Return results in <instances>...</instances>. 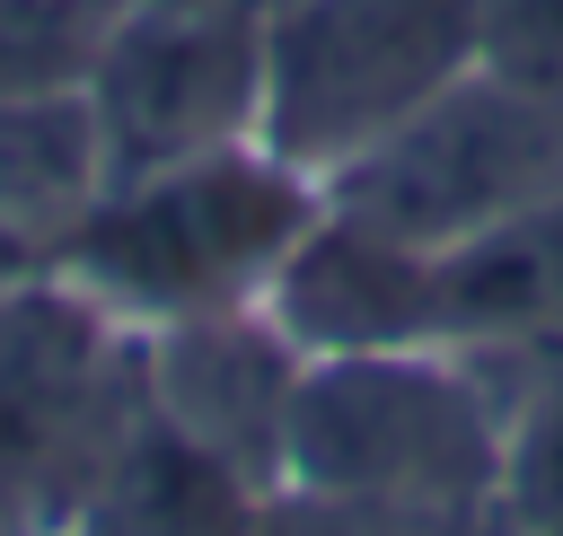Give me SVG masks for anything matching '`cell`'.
<instances>
[{"label":"cell","instance_id":"obj_19","mask_svg":"<svg viewBox=\"0 0 563 536\" xmlns=\"http://www.w3.org/2000/svg\"><path fill=\"white\" fill-rule=\"evenodd\" d=\"M0 536H9V527H0Z\"/></svg>","mask_w":563,"mask_h":536},{"label":"cell","instance_id":"obj_15","mask_svg":"<svg viewBox=\"0 0 563 536\" xmlns=\"http://www.w3.org/2000/svg\"><path fill=\"white\" fill-rule=\"evenodd\" d=\"M475 70L563 105V0H475Z\"/></svg>","mask_w":563,"mask_h":536},{"label":"cell","instance_id":"obj_18","mask_svg":"<svg viewBox=\"0 0 563 536\" xmlns=\"http://www.w3.org/2000/svg\"><path fill=\"white\" fill-rule=\"evenodd\" d=\"M246 9H273V0H246Z\"/></svg>","mask_w":563,"mask_h":536},{"label":"cell","instance_id":"obj_6","mask_svg":"<svg viewBox=\"0 0 563 536\" xmlns=\"http://www.w3.org/2000/svg\"><path fill=\"white\" fill-rule=\"evenodd\" d=\"M88 105L123 176L185 167L238 141H264V9L246 0H123Z\"/></svg>","mask_w":563,"mask_h":536},{"label":"cell","instance_id":"obj_9","mask_svg":"<svg viewBox=\"0 0 563 536\" xmlns=\"http://www.w3.org/2000/svg\"><path fill=\"white\" fill-rule=\"evenodd\" d=\"M440 343L466 360H563V193L440 246Z\"/></svg>","mask_w":563,"mask_h":536},{"label":"cell","instance_id":"obj_5","mask_svg":"<svg viewBox=\"0 0 563 536\" xmlns=\"http://www.w3.org/2000/svg\"><path fill=\"white\" fill-rule=\"evenodd\" d=\"M563 193V105L528 97L493 70L449 79L413 123L325 176V202L405 237V246H466L537 202Z\"/></svg>","mask_w":563,"mask_h":536},{"label":"cell","instance_id":"obj_4","mask_svg":"<svg viewBox=\"0 0 563 536\" xmlns=\"http://www.w3.org/2000/svg\"><path fill=\"white\" fill-rule=\"evenodd\" d=\"M475 70V0H273L264 149L317 185Z\"/></svg>","mask_w":563,"mask_h":536},{"label":"cell","instance_id":"obj_16","mask_svg":"<svg viewBox=\"0 0 563 536\" xmlns=\"http://www.w3.org/2000/svg\"><path fill=\"white\" fill-rule=\"evenodd\" d=\"M26 272H44V264H35V255H26V246L0 228V290H9V281H26Z\"/></svg>","mask_w":563,"mask_h":536},{"label":"cell","instance_id":"obj_8","mask_svg":"<svg viewBox=\"0 0 563 536\" xmlns=\"http://www.w3.org/2000/svg\"><path fill=\"white\" fill-rule=\"evenodd\" d=\"M264 308L290 325L299 351H405L440 343V255L405 246L352 211H317L290 264L273 272Z\"/></svg>","mask_w":563,"mask_h":536},{"label":"cell","instance_id":"obj_14","mask_svg":"<svg viewBox=\"0 0 563 536\" xmlns=\"http://www.w3.org/2000/svg\"><path fill=\"white\" fill-rule=\"evenodd\" d=\"M501 518L528 536H563V360L537 369V387L510 404L501 448Z\"/></svg>","mask_w":563,"mask_h":536},{"label":"cell","instance_id":"obj_17","mask_svg":"<svg viewBox=\"0 0 563 536\" xmlns=\"http://www.w3.org/2000/svg\"><path fill=\"white\" fill-rule=\"evenodd\" d=\"M493 536H528V527H510V518H501V527H493Z\"/></svg>","mask_w":563,"mask_h":536},{"label":"cell","instance_id":"obj_11","mask_svg":"<svg viewBox=\"0 0 563 536\" xmlns=\"http://www.w3.org/2000/svg\"><path fill=\"white\" fill-rule=\"evenodd\" d=\"M114 193V158L97 132L88 88H53V97H9L0 105V228L53 264L88 211Z\"/></svg>","mask_w":563,"mask_h":536},{"label":"cell","instance_id":"obj_2","mask_svg":"<svg viewBox=\"0 0 563 536\" xmlns=\"http://www.w3.org/2000/svg\"><path fill=\"white\" fill-rule=\"evenodd\" d=\"M150 413V325L62 264L0 290V527L70 536L114 448Z\"/></svg>","mask_w":563,"mask_h":536},{"label":"cell","instance_id":"obj_13","mask_svg":"<svg viewBox=\"0 0 563 536\" xmlns=\"http://www.w3.org/2000/svg\"><path fill=\"white\" fill-rule=\"evenodd\" d=\"M123 0H0V105L88 88Z\"/></svg>","mask_w":563,"mask_h":536},{"label":"cell","instance_id":"obj_3","mask_svg":"<svg viewBox=\"0 0 563 536\" xmlns=\"http://www.w3.org/2000/svg\"><path fill=\"white\" fill-rule=\"evenodd\" d=\"M501 448H510V404L484 360L449 343L308 351L273 483L501 510Z\"/></svg>","mask_w":563,"mask_h":536},{"label":"cell","instance_id":"obj_12","mask_svg":"<svg viewBox=\"0 0 563 536\" xmlns=\"http://www.w3.org/2000/svg\"><path fill=\"white\" fill-rule=\"evenodd\" d=\"M501 510L475 501H396V492H334V483H264L246 536H493Z\"/></svg>","mask_w":563,"mask_h":536},{"label":"cell","instance_id":"obj_10","mask_svg":"<svg viewBox=\"0 0 563 536\" xmlns=\"http://www.w3.org/2000/svg\"><path fill=\"white\" fill-rule=\"evenodd\" d=\"M255 501H264V483L246 466H229L220 448H202L194 431H176L150 404L70 536H246Z\"/></svg>","mask_w":563,"mask_h":536},{"label":"cell","instance_id":"obj_7","mask_svg":"<svg viewBox=\"0 0 563 536\" xmlns=\"http://www.w3.org/2000/svg\"><path fill=\"white\" fill-rule=\"evenodd\" d=\"M299 369H308V351L290 343V325L264 299L150 325V404L176 431H194L202 448H220L229 466H246L255 483L282 474V422H290Z\"/></svg>","mask_w":563,"mask_h":536},{"label":"cell","instance_id":"obj_1","mask_svg":"<svg viewBox=\"0 0 563 536\" xmlns=\"http://www.w3.org/2000/svg\"><path fill=\"white\" fill-rule=\"evenodd\" d=\"M317 211L325 185L308 167H290L264 141H238L185 167L123 176L53 264L79 290H97L114 316L176 325L211 308H255Z\"/></svg>","mask_w":563,"mask_h":536}]
</instances>
